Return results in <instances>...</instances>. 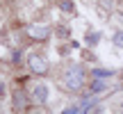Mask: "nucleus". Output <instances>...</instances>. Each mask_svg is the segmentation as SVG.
<instances>
[{"mask_svg": "<svg viewBox=\"0 0 123 114\" xmlns=\"http://www.w3.org/2000/svg\"><path fill=\"white\" fill-rule=\"evenodd\" d=\"M64 87L68 91H82L84 89V71L80 64H71L64 73Z\"/></svg>", "mask_w": 123, "mask_h": 114, "instance_id": "1", "label": "nucleus"}, {"mask_svg": "<svg viewBox=\"0 0 123 114\" xmlns=\"http://www.w3.org/2000/svg\"><path fill=\"white\" fill-rule=\"evenodd\" d=\"M27 69H32V73L41 75V73L48 71V62H46L43 57H39V55H30L27 57Z\"/></svg>", "mask_w": 123, "mask_h": 114, "instance_id": "2", "label": "nucleus"}, {"mask_svg": "<svg viewBox=\"0 0 123 114\" xmlns=\"http://www.w3.org/2000/svg\"><path fill=\"white\" fill-rule=\"evenodd\" d=\"M25 34L30 37V39H37V41H46L50 34V30L46 25H27L25 27Z\"/></svg>", "mask_w": 123, "mask_h": 114, "instance_id": "3", "label": "nucleus"}, {"mask_svg": "<svg viewBox=\"0 0 123 114\" xmlns=\"http://www.w3.org/2000/svg\"><path fill=\"white\" fill-rule=\"evenodd\" d=\"M12 103H14V110L16 112H23L30 105V98H27V94L23 91V89H16V91L12 94Z\"/></svg>", "mask_w": 123, "mask_h": 114, "instance_id": "4", "label": "nucleus"}, {"mask_svg": "<svg viewBox=\"0 0 123 114\" xmlns=\"http://www.w3.org/2000/svg\"><path fill=\"white\" fill-rule=\"evenodd\" d=\"M32 96H34V101L37 103H41V105H43L46 101H48V84H34V87H32Z\"/></svg>", "mask_w": 123, "mask_h": 114, "instance_id": "5", "label": "nucleus"}, {"mask_svg": "<svg viewBox=\"0 0 123 114\" xmlns=\"http://www.w3.org/2000/svg\"><path fill=\"white\" fill-rule=\"evenodd\" d=\"M89 89H91L93 94H100V91H105V89H107V84L103 82V80H98V78H96V80L91 82V87H89Z\"/></svg>", "mask_w": 123, "mask_h": 114, "instance_id": "6", "label": "nucleus"}, {"mask_svg": "<svg viewBox=\"0 0 123 114\" xmlns=\"http://www.w3.org/2000/svg\"><path fill=\"white\" fill-rule=\"evenodd\" d=\"M112 71H105V69H93V78H110Z\"/></svg>", "mask_w": 123, "mask_h": 114, "instance_id": "7", "label": "nucleus"}, {"mask_svg": "<svg viewBox=\"0 0 123 114\" xmlns=\"http://www.w3.org/2000/svg\"><path fill=\"white\" fill-rule=\"evenodd\" d=\"M59 7L64 9V12H68V14L73 12V2H71V0H59Z\"/></svg>", "mask_w": 123, "mask_h": 114, "instance_id": "8", "label": "nucleus"}, {"mask_svg": "<svg viewBox=\"0 0 123 114\" xmlns=\"http://www.w3.org/2000/svg\"><path fill=\"white\" fill-rule=\"evenodd\" d=\"M112 41H114L119 48H123V32H114V37H112Z\"/></svg>", "mask_w": 123, "mask_h": 114, "instance_id": "9", "label": "nucleus"}, {"mask_svg": "<svg viewBox=\"0 0 123 114\" xmlns=\"http://www.w3.org/2000/svg\"><path fill=\"white\" fill-rule=\"evenodd\" d=\"M64 114H82V110H80V105H78V107H66Z\"/></svg>", "mask_w": 123, "mask_h": 114, "instance_id": "10", "label": "nucleus"}, {"mask_svg": "<svg viewBox=\"0 0 123 114\" xmlns=\"http://www.w3.org/2000/svg\"><path fill=\"white\" fill-rule=\"evenodd\" d=\"M98 39H100V34H89V37H87V41H89V44H96Z\"/></svg>", "mask_w": 123, "mask_h": 114, "instance_id": "11", "label": "nucleus"}]
</instances>
